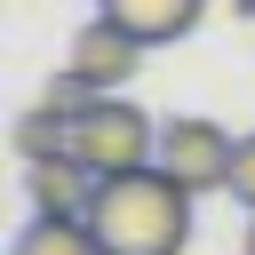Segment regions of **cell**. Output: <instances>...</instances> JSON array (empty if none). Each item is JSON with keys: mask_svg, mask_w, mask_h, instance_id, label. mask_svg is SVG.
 Masks as SVG:
<instances>
[{"mask_svg": "<svg viewBox=\"0 0 255 255\" xmlns=\"http://www.w3.org/2000/svg\"><path fill=\"white\" fill-rule=\"evenodd\" d=\"M24 191H32V215H88L96 175L64 151V159H32V167H24Z\"/></svg>", "mask_w": 255, "mask_h": 255, "instance_id": "5", "label": "cell"}, {"mask_svg": "<svg viewBox=\"0 0 255 255\" xmlns=\"http://www.w3.org/2000/svg\"><path fill=\"white\" fill-rule=\"evenodd\" d=\"M16 151H24V167H32V159H64V151H72V112L32 104V112L16 120Z\"/></svg>", "mask_w": 255, "mask_h": 255, "instance_id": "8", "label": "cell"}, {"mask_svg": "<svg viewBox=\"0 0 255 255\" xmlns=\"http://www.w3.org/2000/svg\"><path fill=\"white\" fill-rule=\"evenodd\" d=\"M8 255H104V239L88 231V215H32Z\"/></svg>", "mask_w": 255, "mask_h": 255, "instance_id": "7", "label": "cell"}, {"mask_svg": "<svg viewBox=\"0 0 255 255\" xmlns=\"http://www.w3.org/2000/svg\"><path fill=\"white\" fill-rule=\"evenodd\" d=\"M231 8H239V16H255V0H231Z\"/></svg>", "mask_w": 255, "mask_h": 255, "instance_id": "11", "label": "cell"}, {"mask_svg": "<svg viewBox=\"0 0 255 255\" xmlns=\"http://www.w3.org/2000/svg\"><path fill=\"white\" fill-rule=\"evenodd\" d=\"M104 16H120L143 48H167V40H183L207 16V0H104Z\"/></svg>", "mask_w": 255, "mask_h": 255, "instance_id": "6", "label": "cell"}, {"mask_svg": "<svg viewBox=\"0 0 255 255\" xmlns=\"http://www.w3.org/2000/svg\"><path fill=\"white\" fill-rule=\"evenodd\" d=\"M231 199H247V215H255V135H239V159H231Z\"/></svg>", "mask_w": 255, "mask_h": 255, "instance_id": "9", "label": "cell"}, {"mask_svg": "<svg viewBox=\"0 0 255 255\" xmlns=\"http://www.w3.org/2000/svg\"><path fill=\"white\" fill-rule=\"evenodd\" d=\"M231 159H239V135H231V128H215V120H199V112L159 120V167H167L191 199L231 191Z\"/></svg>", "mask_w": 255, "mask_h": 255, "instance_id": "3", "label": "cell"}, {"mask_svg": "<svg viewBox=\"0 0 255 255\" xmlns=\"http://www.w3.org/2000/svg\"><path fill=\"white\" fill-rule=\"evenodd\" d=\"M88 231L104 239V255H183L191 239V191L151 159L128 175H104L88 199Z\"/></svg>", "mask_w": 255, "mask_h": 255, "instance_id": "1", "label": "cell"}, {"mask_svg": "<svg viewBox=\"0 0 255 255\" xmlns=\"http://www.w3.org/2000/svg\"><path fill=\"white\" fill-rule=\"evenodd\" d=\"M239 255H255V215H247V239H239Z\"/></svg>", "mask_w": 255, "mask_h": 255, "instance_id": "10", "label": "cell"}, {"mask_svg": "<svg viewBox=\"0 0 255 255\" xmlns=\"http://www.w3.org/2000/svg\"><path fill=\"white\" fill-rule=\"evenodd\" d=\"M72 159L104 183V175H128V167H151L159 159V120L135 104V96H96L80 120H72Z\"/></svg>", "mask_w": 255, "mask_h": 255, "instance_id": "2", "label": "cell"}, {"mask_svg": "<svg viewBox=\"0 0 255 255\" xmlns=\"http://www.w3.org/2000/svg\"><path fill=\"white\" fill-rule=\"evenodd\" d=\"M135 64H143V40H135L120 16H88V24L72 32V56H64V72H80L96 96H128Z\"/></svg>", "mask_w": 255, "mask_h": 255, "instance_id": "4", "label": "cell"}]
</instances>
